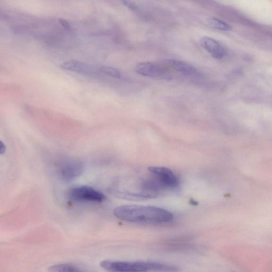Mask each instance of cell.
<instances>
[{
	"mask_svg": "<svg viewBox=\"0 0 272 272\" xmlns=\"http://www.w3.org/2000/svg\"><path fill=\"white\" fill-rule=\"evenodd\" d=\"M114 214L120 220L133 223L161 224L173 219L170 212L150 206L123 205L116 208Z\"/></svg>",
	"mask_w": 272,
	"mask_h": 272,
	"instance_id": "6da1fadb",
	"label": "cell"
},
{
	"mask_svg": "<svg viewBox=\"0 0 272 272\" xmlns=\"http://www.w3.org/2000/svg\"><path fill=\"white\" fill-rule=\"evenodd\" d=\"M102 268L109 272H178L179 268L153 262H123L110 260L100 263Z\"/></svg>",
	"mask_w": 272,
	"mask_h": 272,
	"instance_id": "7a4b0ae2",
	"label": "cell"
},
{
	"mask_svg": "<svg viewBox=\"0 0 272 272\" xmlns=\"http://www.w3.org/2000/svg\"><path fill=\"white\" fill-rule=\"evenodd\" d=\"M85 165L81 159L66 158L60 160L57 164V171L63 180L70 181L81 175L84 171Z\"/></svg>",
	"mask_w": 272,
	"mask_h": 272,
	"instance_id": "3957f363",
	"label": "cell"
},
{
	"mask_svg": "<svg viewBox=\"0 0 272 272\" xmlns=\"http://www.w3.org/2000/svg\"><path fill=\"white\" fill-rule=\"evenodd\" d=\"M69 197L74 201L83 202L102 203L106 197L103 193L87 186H78L69 190Z\"/></svg>",
	"mask_w": 272,
	"mask_h": 272,
	"instance_id": "277c9868",
	"label": "cell"
},
{
	"mask_svg": "<svg viewBox=\"0 0 272 272\" xmlns=\"http://www.w3.org/2000/svg\"><path fill=\"white\" fill-rule=\"evenodd\" d=\"M148 170L153 178L161 187L165 189H173L179 185V180L170 169L164 167L151 166Z\"/></svg>",
	"mask_w": 272,
	"mask_h": 272,
	"instance_id": "5b68a950",
	"label": "cell"
},
{
	"mask_svg": "<svg viewBox=\"0 0 272 272\" xmlns=\"http://www.w3.org/2000/svg\"><path fill=\"white\" fill-rule=\"evenodd\" d=\"M60 67L64 70L86 76H95L97 71L93 66L83 62L70 60L61 64Z\"/></svg>",
	"mask_w": 272,
	"mask_h": 272,
	"instance_id": "8992f818",
	"label": "cell"
},
{
	"mask_svg": "<svg viewBox=\"0 0 272 272\" xmlns=\"http://www.w3.org/2000/svg\"><path fill=\"white\" fill-rule=\"evenodd\" d=\"M200 43L204 49L210 53L214 58L220 60L225 57L226 53L225 50L215 39L205 36L201 38Z\"/></svg>",
	"mask_w": 272,
	"mask_h": 272,
	"instance_id": "52a82bcc",
	"label": "cell"
},
{
	"mask_svg": "<svg viewBox=\"0 0 272 272\" xmlns=\"http://www.w3.org/2000/svg\"><path fill=\"white\" fill-rule=\"evenodd\" d=\"M136 73L145 77H156L159 75L160 70L155 64L145 62L138 64L135 67Z\"/></svg>",
	"mask_w": 272,
	"mask_h": 272,
	"instance_id": "ba28073f",
	"label": "cell"
},
{
	"mask_svg": "<svg viewBox=\"0 0 272 272\" xmlns=\"http://www.w3.org/2000/svg\"><path fill=\"white\" fill-rule=\"evenodd\" d=\"M169 62L174 69L183 75L191 76L196 73V68L187 63L175 59H171Z\"/></svg>",
	"mask_w": 272,
	"mask_h": 272,
	"instance_id": "9c48e42d",
	"label": "cell"
},
{
	"mask_svg": "<svg viewBox=\"0 0 272 272\" xmlns=\"http://www.w3.org/2000/svg\"><path fill=\"white\" fill-rule=\"evenodd\" d=\"M50 272H84L79 268L70 264H59L48 269Z\"/></svg>",
	"mask_w": 272,
	"mask_h": 272,
	"instance_id": "30bf717a",
	"label": "cell"
},
{
	"mask_svg": "<svg viewBox=\"0 0 272 272\" xmlns=\"http://www.w3.org/2000/svg\"><path fill=\"white\" fill-rule=\"evenodd\" d=\"M208 22H209L211 27L215 29L222 31H230L232 29L231 27L228 23L217 18H210L208 21Z\"/></svg>",
	"mask_w": 272,
	"mask_h": 272,
	"instance_id": "8fae6325",
	"label": "cell"
},
{
	"mask_svg": "<svg viewBox=\"0 0 272 272\" xmlns=\"http://www.w3.org/2000/svg\"><path fill=\"white\" fill-rule=\"evenodd\" d=\"M99 71L113 78H121L122 77L121 72L114 67L106 66H102L100 68Z\"/></svg>",
	"mask_w": 272,
	"mask_h": 272,
	"instance_id": "7c38bea8",
	"label": "cell"
},
{
	"mask_svg": "<svg viewBox=\"0 0 272 272\" xmlns=\"http://www.w3.org/2000/svg\"><path fill=\"white\" fill-rule=\"evenodd\" d=\"M58 21L64 28L68 30H70L71 29V26L70 23L68 22V21H67L66 20L60 18L58 19Z\"/></svg>",
	"mask_w": 272,
	"mask_h": 272,
	"instance_id": "4fadbf2b",
	"label": "cell"
},
{
	"mask_svg": "<svg viewBox=\"0 0 272 272\" xmlns=\"http://www.w3.org/2000/svg\"><path fill=\"white\" fill-rule=\"evenodd\" d=\"M124 5L127 6L128 7H129L130 9H133V10L135 11L136 9H137V7L135 6L134 4H133L130 1H123V2Z\"/></svg>",
	"mask_w": 272,
	"mask_h": 272,
	"instance_id": "5bb4252c",
	"label": "cell"
},
{
	"mask_svg": "<svg viewBox=\"0 0 272 272\" xmlns=\"http://www.w3.org/2000/svg\"><path fill=\"white\" fill-rule=\"evenodd\" d=\"M1 148H0V150H1V154L2 155L5 153V150H6V147L4 145V144L3 143V142H1Z\"/></svg>",
	"mask_w": 272,
	"mask_h": 272,
	"instance_id": "9a60e30c",
	"label": "cell"
}]
</instances>
